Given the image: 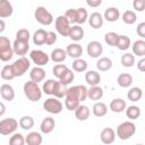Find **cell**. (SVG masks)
<instances>
[{
	"label": "cell",
	"instance_id": "obj_1",
	"mask_svg": "<svg viewBox=\"0 0 145 145\" xmlns=\"http://www.w3.org/2000/svg\"><path fill=\"white\" fill-rule=\"evenodd\" d=\"M65 16L66 18L69 20L70 24H77V25H80V24H84L87 18H88V12L85 8L80 7V8H76V9H68L66 10L65 12Z\"/></svg>",
	"mask_w": 145,
	"mask_h": 145
},
{
	"label": "cell",
	"instance_id": "obj_2",
	"mask_svg": "<svg viewBox=\"0 0 145 145\" xmlns=\"http://www.w3.org/2000/svg\"><path fill=\"white\" fill-rule=\"evenodd\" d=\"M23 91L25 96L31 101V102H37L42 97V88L39 86V83H35L33 80L26 82L23 86Z\"/></svg>",
	"mask_w": 145,
	"mask_h": 145
},
{
	"label": "cell",
	"instance_id": "obj_3",
	"mask_svg": "<svg viewBox=\"0 0 145 145\" xmlns=\"http://www.w3.org/2000/svg\"><path fill=\"white\" fill-rule=\"evenodd\" d=\"M136 133V125L133 121H123L121 122L116 130V136L121 140H127L133 137Z\"/></svg>",
	"mask_w": 145,
	"mask_h": 145
},
{
	"label": "cell",
	"instance_id": "obj_4",
	"mask_svg": "<svg viewBox=\"0 0 145 145\" xmlns=\"http://www.w3.org/2000/svg\"><path fill=\"white\" fill-rule=\"evenodd\" d=\"M65 97H69L79 102H83L87 99V88L84 85H75L67 88Z\"/></svg>",
	"mask_w": 145,
	"mask_h": 145
},
{
	"label": "cell",
	"instance_id": "obj_5",
	"mask_svg": "<svg viewBox=\"0 0 145 145\" xmlns=\"http://www.w3.org/2000/svg\"><path fill=\"white\" fill-rule=\"evenodd\" d=\"M34 18L35 20L44 26H49L53 23V16L52 14L43 6H39L36 7L35 11H34Z\"/></svg>",
	"mask_w": 145,
	"mask_h": 145
},
{
	"label": "cell",
	"instance_id": "obj_6",
	"mask_svg": "<svg viewBox=\"0 0 145 145\" xmlns=\"http://www.w3.org/2000/svg\"><path fill=\"white\" fill-rule=\"evenodd\" d=\"M14 54L15 53L10 40L6 36H0V60L7 62L12 58Z\"/></svg>",
	"mask_w": 145,
	"mask_h": 145
},
{
	"label": "cell",
	"instance_id": "obj_7",
	"mask_svg": "<svg viewBox=\"0 0 145 145\" xmlns=\"http://www.w3.org/2000/svg\"><path fill=\"white\" fill-rule=\"evenodd\" d=\"M29 67H31V61L25 56L18 58L14 63H11V68H12V71H14L15 77L23 76L29 69Z\"/></svg>",
	"mask_w": 145,
	"mask_h": 145
},
{
	"label": "cell",
	"instance_id": "obj_8",
	"mask_svg": "<svg viewBox=\"0 0 145 145\" xmlns=\"http://www.w3.org/2000/svg\"><path fill=\"white\" fill-rule=\"evenodd\" d=\"M18 128V121L15 118H6L0 120V134L8 136L14 134Z\"/></svg>",
	"mask_w": 145,
	"mask_h": 145
},
{
	"label": "cell",
	"instance_id": "obj_9",
	"mask_svg": "<svg viewBox=\"0 0 145 145\" xmlns=\"http://www.w3.org/2000/svg\"><path fill=\"white\" fill-rule=\"evenodd\" d=\"M43 109L52 114H58L62 111L63 105L57 97H49L43 102Z\"/></svg>",
	"mask_w": 145,
	"mask_h": 145
},
{
	"label": "cell",
	"instance_id": "obj_10",
	"mask_svg": "<svg viewBox=\"0 0 145 145\" xmlns=\"http://www.w3.org/2000/svg\"><path fill=\"white\" fill-rule=\"evenodd\" d=\"M54 26H56V31L61 36H68V33H69V29H70V23L66 18L65 15H60L56 18Z\"/></svg>",
	"mask_w": 145,
	"mask_h": 145
},
{
	"label": "cell",
	"instance_id": "obj_11",
	"mask_svg": "<svg viewBox=\"0 0 145 145\" xmlns=\"http://www.w3.org/2000/svg\"><path fill=\"white\" fill-rule=\"evenodd\" d=\"M29 58L36 66H40V67L48 65V62L50 60L49 54L42 50H32L29 52Z\"/></svg>",
	"mask_w": 145,
	"mask_h": 145
},
{
	"label": "cell",
	"instance_id": "obj_12",
	"mask_svg": "<svg viewBox=\"0 0 145 145\" xmlns=\"http://www.w3.org/2000/svg\"><path fill=\"white\" fill-rule=\"evenodd\" d=\"M86 51L91 58H100V56L103 52V45L99 41H91L87 44Z\"/></svg>",
	"mask_w": 145,
	"mask_h": 145
},
{
	"label": "cell",
	"instance_id": "obj_13",
	"mask_svg": "<svg viewBox=\"0 0 145 145\" xmlns=\"http://www.w3.org/2000/svg\"><path fill=\"white\" fill-rule=\"evenodd\" d=\"M12 50H14L15 54H18L20 57L25 56L27 53V51L29 50L28 41H22V40L15 39V41L12 43Z\"/></svg>",
	"mask_w": 145,
	"mask_h": 145
},
{
	"label": "cell",
	"instance_id": "obj_14",
	"mask_svg": "<svg viewBox=\"0 0 145 145\" xmlns=\"http://www.w3.org/2000/svg\"><path fill=\"white\" fill-rule=\"evenodd\" d=\"M116 137H117L116 131L110 127L102 129V131L100 134V138H101V142L103 144H112L116 140Z\"/></svg>",
	"mask_w": 145,
	"mask_h": 145
},
{
	"label": "cell",
	"instance_id": "obj_15",
	"mask_svg": "<svg viewBox=\"0 0 145 145\" xmlns=\"http://www.w3.org/2000/svg\"><path fill=\"white\" fill-rule=\"evenodd\" d=\"M14 14V7L9 0H0V18H9Z\"/></svg>",
	"mask_w": 145,
	"mask_h": 145
},
{
	"label": "cell",
	"instance_id": "obj_16",
	"mask_svg": "<svg viewBox=\"0 0 145 145\" xmlns=\"http://www.w3.org/2000/svg\"><path fill=\"white\" fill-rule=\"evenodd\" d=\"M87 20H88V24H89V26H91L92 28L99 29V28L102 27L104 18H103V16H102L100 12L95 11V12H92L91 16H88Z\"/></svg>",
	"mask_w": 145,
	"mask_h": 145
},
{
	"label": "cell",
	"instance_id": "obj_17",
	"mask_svg": "<svg viewBox=\"0 0 145 145\" xmlns=\"http://www.w3.org/2000/svg\"><path fill=\"white\" fill-rule=\"evenodd\" d=\"M84 34H85V32H84L83 27L80 25L76 24V25L70 26V29H69V33H68V37H70L75 42H78V41L83 40Z\"/></svg>",
	"mask_w": 145,
	"mask_h": 145
},
{
	"label": "cell",
	"instance_id": "obj_18",
	"mask_svg": "<svg viewBox=\"0 0 145 145\" xmlns=\"http://www.w3.org/2000/svg\"><path fill=\"white\" fill-rule=\"evenodd\" d=\"M0 95L3 100L8 101V102H11L14 99H15V91H14V87L9 84H2L0 86Z\"/></svg>",
	"mask_w": 145,
	"mask_h": 145
},
{
	"label": "cell",
	"instance_id": "obj_19",
	"mask_svg": "<svg viewBox=\"0 0 145 145\" xmlns=\"http://www.w3.org/2000/svg\"><path fill=\"white\" fill-rule=\"evenodd\" d=\"M29 78H31V80H33L35 83L43 82L45 78V70L40 66H35L29 71Z\"/></svg>",
	"mask_w": 145,
	"mask_h": 145
},
{
	"label": "cell",
	"instance_id": "obj_20",
	"mask_svg": "<svg viewBox=\"0 0 145 145\" xmlns=\"http://www.w3.org/2000/svg\"><path fill=\"white\" fill-rule=\"evenodd\" d=\"M54 127H56V121L52 117H46L44 118L42 121H41V125H40V130L41 133L43 134H50L54 130Z\"/></svg>",
	"mask_w": 145,
	"mask_h": 145
},
{
	"label": "cell",
	"instance_id": "obj_21",
	"mask_svg": "<svg viewBox=\"0 0 145 145\" xmlns=\"http://www.w3.org/2000/svg\"><path fill=\"white\" fill-rule=\"evenodd\" d=\"M66 52H67V56H69L70 58L77 59V58H80L82 57V54H83V48L78 43H71V44H69L66 48Z\"/></svg>",
	"mask_w": 145,
	"mask_h": 145
},
{
	"label": "cell",
	"instance_id": "obj_22",
	"mask_svg": "<svg viewBox=\"0 0 145 145\" xmlns=\"http://www.w3.org/2000/svg\"><path fill=\"white\" fill-rule=\"evenodd\" d=\"M92 112L95 117L97 118H102L108 112V106L104 102H101V101H95V103L93 104L92 106Z\"/></svg>",
	"mask_w": 145,
	"mask_h": 145
},
{
	"label": "cell",
	"instance_id": "obj_23",
	"mask_svg": "<svg viewBox=\"0 0 145 145\" xmlns=\"http://www.w3.org/2000/svg\"><path fill=\"white\" fill-rule=\"evenodd\" d=\"M120 17V11L118 8L116 7H110V8H106L104 14H103V18L110 23H114L119 19Z\"/></svg>",
	"mask_w": 145,
	"mask_h": 145
},
{
	"label": "cell",
	"instance_id": "obj_24",
	"mask_svg": "<svg viewBox=\"0 0 145 145\" xmlns=\"http://www.w3.org/2000/svg\"><path fill=\"white\" fill-rule=\"evenodd\" d=\"M50 59L53 61V62H57V63H60V62H63L67 58V52L66 50L61 49V48H56L54 50L51 51V54L49 56Z\"/></svg>",
	"mask_w": 145,
	"mask_h": 145
},
{
	"label": "cell",
	"instance_id": "obj_25",
	"mask_svg": "<svg viewBox=\"0 0 145 145\" xmlns=\"http://www.w3.org/2000/svg\"><path fill=\"white\" fill-rule=\"evenodd\" d=\"M103 88L100 87L99 85L91 86L89 89H87V97L91 99L92 101H100L103 97Z\"/></svg>",
	"mask_w": 145,
	"mask_h": 145
},
{
	"label": "cell",
	"instance_id": "obj_26",
	"mask_svg": "<svg viewBox=\"0 0 145 145\" xmlns=\"http://www.w3.org/2000/svg\"><path fill=\"white\" fill-rule=\"evenodd\" d=\"M89 114H91V111H89L88 106L87 105H84V104H79L76 108V110H75V117L79 121L87 120L89 118Z\"/></svg>",
	"mask_w": 145,
	"mask_h": 145
},
{
	"label": "cell",
	"instance_id": "obj_27",
	"mask_svg": "<svg viewBox=\"0 0 145 145\" xmlns=\"http://www.w3.org/2000/svg\"><path fill=\"white\" fill-rule=\"evenodd\" d=\"M130 46L134 56L136 54V57H140V58L145 56V41L143 39L135 41Z\"/></svg>",
	"mask_w": 145,
	"mask_h": 145
},
{
	"label": "cell",
	"instance_id": "obj_28",
	"mask_svg": "<svg viewBox=\"0 0 145 145\" xmlns=\"http://www.w3.org/2000/svg\"><path fill=\"white\" fill-rule=\"evenodd\" d=\"M127 104H126V101L123 99H113L111 102H110V110L112 112H116V113H120L122 111H125Z\"/></svg>",
	"mask_w": 145,
	"mask_h": 145
},
{
	"label": "cell",
	"instance_id": "obj_29",
	"mask_svg": "<svg viewBox=\"0 0 145 145\" xmlns=\"http://www.w3.org/2000/svg\"><path fill=\"white\" fill-rule=\"evenodd\" d=\"M43 142V137L37 131H31L25 137V143L27 145H41Z\"/></svg>",
	"mask_w": 145,
	"mask_h": 145
},
{
	"label": "cell",
	"instance_id": "obj_30",
	"mask_svg": "<svg viewBox=\"0 0 145 145\" xmlns=\"http://www.w3.org/2000/svg\"><path fill=\"white\" fill-rule=\"evenodd\" d=\"M85 80L86 83L89 85V86H95V85H99L100 82H101V76L97 71L95 70H88L86 74H85Z\"/></svg>",
	"mask_w": 145,
	"mask_h": 145
},
{
	"label": "cell",
	"instance_id": "obj_31",
	"mask_svg": "<svg viewBox=\"0 0 145 145\" xmlns=\"http://www.w3.org/2000/svg\"><path fill=\"white\" fill-rule=\"evenodd\" d=\"M117 83H118V85L120 87L127 88V87L131 86V84H133V76L130 74H128V72H122V74H120L118 76Z\"/></svg>",
	"mask_w": 145,
	"mask_h": 145
},
{
	"label": "cell",
	"instance_id": "obj_32",
	"mask_svg": "<svg viewBox=\"0 0 145 145\" xmlns=\"http://www.w3.org/2000/svg\"><path fill=\"white\" fill-rule=\"evenodd\" d=\"M130 45H131V41L127 35H118V40H117L116 46L119 50H121V51L128 50L130 48Z\"/></svg>",
	"mask_w": 145,
	"mask_h": 145
},
{
	"label": "cell",
	"instance_id": "obj_33",
	"mask_svg": "<svg viewBox=\"0 0 145 145\" xmlns=\"http://www.w3.org/2000/svg\"><path fill=\"white\" fill-rule=\"evenodd\" d=\"M96 68L100 71H108L112 68V60L108 57H102L96 62Z\"/></svg>",
	"mask_w": 145,
	"mask_h": 145
},
{
	"label": "cell",
	"instance_id": "obj_34",
	"mask_svg": "<svg viewBox=\"0 0 145 145\" xmlns=\"http://www.w3.org/2000/svg\"><path fill=\"white\" fill-rule=\"evenodd\" d=\"M45 36H46V31H44L43 28L36 29L33 34V43L36 45L45 44Z\"/></svg>",
	"mask_w": 145,
	"mask_h": 145
},
{
	"label": "cell",
	"instance_id": "obj_35",
	"mask_svg": "<svg viewBox=\"0 0 145 145\" xmlns=\"http://www.w3.org/2000/svg\"><path fill=\"white\" fill-rule=\"evenodd\" d=\"M126 116L127 118H129L130 120H136L140 117V108L137 106V105H129V106H126Z\"/></svg>",
	"mask_w": 145,
	"mask_h": 145
},
{
	"label": "cell",
	"instance_id": "obj_36",
	"mask_svg": "<svg viewBox=\"0 0 145 145\" xmlns=\"http://www.w3.org/2000/svg\"><path fill=\"white\" fill-rule=\"evenodd\" d=\"M18 126L24 129V130H31L34 127V119L31 116H23L19 121H18Z\"/></svg>",
	"mask_w": 145,
	"mask_h": 145
},
{
	"label": "cell",
	"instance_id": "obj_37",
	"mask_svg": "<svg viewBox=\"0 0 145 145\" xmlns=\"http://www.w3.org/2000/svg\"><path fill=\"white\" fill-rule=\"evenodd\" d=\"M142 96H143V91L140 87H131L127 93V97L131 102H138L142 99Z\"/></svg>",
	"mask_w": 145,
	"mask_h": 145
},
{
	"label": "cell",
	"instance_id": "obj_38",
	"mask_svg": "<svg viewBox=\"0 0 145 145\" xmlns=\"http://www.w3.org/2000/svg\"><path fill=\"white\" fill-rule=\"evenodd\" d=\"M67 88H68L67 85L63 84V83H61V82L58 79L57 83H56V86H54V91H53L54 97H57V99H62V97H65L66 92H67Z\"/></svg>",
	"mask_w": 145,
	"mask_h": 145
},
{
	"label": "cell",
	"instance_id": "obj_39",
	"mask_svg": "<svg viewBox=\"0 0 145 145\" xmlns=\"http://www.w3.org/2000/svg\"><path fill=\"white\" fill-rule=\"evenodd\" d=\"M87 62L82 58H77L72 61V70L77 72H84L87 70Z\"/></svg>",
	"mask_w": 145,
	"mask_h": 145
},
{
	"label": "cell",
	"instance_id": "obj_40",
	"mask_svg": "<svg viewBox=\"0 0 145 145\" xmlns=\"http://www.w3.org/2000/svg\"><path fill=\"white\" fill-rule=\"evenodd\" d=\"M120 63L125 67V68H130L135 65V56L133 53H123L121 56V59H120Z\"/></svg>",
	"mask_w": 145,
	"mask_h": 145
},
{
	"label": "cell",
	"instance_id": "obj_41",
	"mask_svg": "<svg viewBox=\"0 0 145 145\" xmlns=\"http://www.w3.org/2000/svg\"><path fill=\"white\" fill-rule=\"evenodd\" d=\"M122 22L127 25H133L134 23H136L137 20V16H136V12L133 11V10H126L123 14H122V17H121Z\"/></svg>",
	"mask_w": 145,
	"mask_h": 145
},
{
	"label": "cell",
	"instance_id": "obj_42",
	"mask_svg": "<svg viewBox=\"0 0 145 145\" xmlns=\"http://www.w3.org/2000/svg\"><path fill=\"white\" fill-rule=\"evenodd\" d=\"M0 76L3 80H11L15 78V75H14V71H12V68H11V65H6L2 67L1 71H0Z\"/></svg>",
	"mask_w": 145,
	"mask_h": 145
},
{
	"label": "cell",
	"instance_id": "obj_43",
	"mask_svg": "<svg viewBox=\"0 0 145 145\" xmlns=\"http://www.w3.org/2000/svg\"><path fill=\"white\" fill-rule=\"evenodd\" d=\"M57 80L54 79H48L43 83L42 85V92L48 94V95H53V91H54V86H56Z\"/></svg>",
	"mask_w": 145,
	"mask_h": 145
},
{
	"label": "cell",
	"instance_id": "obj_44",
	"mask_svg": "<svg viewBox=\"0 0 145 145\" xmlns=\"http://www.w3.org/2000/svg\"><path fill=\"white\" fill-rule=\"evenodd\" d=\"M10 145H24L25 144V137L20 133H14L12 136L9 138Z\"/></svg>",
	"mask_w": 145,
	"mask_h": 145
},
{
	"label": "cell",
	"instance_id": "obj_45",
	"mask_svg": "<svg viewBox=\"0 0 145 145\" xmlns=\"http://www.w3.org/2000/svg\"><path fill=\"white\" fill-rule=\"evenodd\" d=\"M74 79H75V72L71 70V69H67L66 71H65V74L62 75V77L59 79L61 83H63V84H66V85H69L71 82H74Z\"/></svg>",
	"mask_w": 145,
	"mask_h": 145
},
{
	"label": "cell",
	"instance_id": "obj_46",
	"mask_svg": "<svg viewBox=\"0 0 145 145\" xmlns=\"http://www.w3.org/2000/svg\"><path fill=\"white\" fill-rule=\"evenodd\" d=\"M117 40H118V34L116 32H108L104 35V41L110 46H116Z\"/></svg>",
	"mask_w": 145,
	"mask_h": 145
},
{
	"label": "cell",
	"instance_id": "obj_47",
	"mask_svg": "<svg viewBox=\"0 0 145 145\" xmlns=\"http://www.w3.org/2000/svg\"><path fill=\"white\" fill-rule=\"evenodd\" d=\"M67 69H68V67H67L66 65H63V63H58V65H56V66L53 67L52 72H53L54 77H57L58 79H60Z\"/></svg>",
	"mask_w": 145,
	"mask_h": 145
},
{
	"label": "cell",
	"instance_id": "obj_48",
	"mask_svg": "<svg viewBox=\"0 0 145 145\" xmlns=\"http://www.w3.org/2000/svg\"><path fill=\"white\" fill-rule=\"evenodd\" d=\"M31 34L27 28H20L16 32V39L17 40H22V41H29Z\"/></svg>",
	"mask_w": 145,
	"mask_h": 145
},
{
	"label": "cell",
	"instance_id": "obj_49",
	"mask_svg": "<svg viewBox=\"0 0 145 145\" xmlns=\"http://www.w3.org/2000/svg\"><path fill=\"white\" fill-rule=\"evenodd\" d=\"M79 104H80L79 101H76V100H72L69 97H66V100H65V106L68 111H75Z\"/></svg>",
	"mask_w": 145,
	"mask_h": 145
},
{
	"label": "cell",
	"instance_id": "obj_50",
	"mask_svg": "<svg viewBox=\"0 0 145 145\" xmlns=\"http://www.w3.org/2000/svg\"><path fill=\"white\" fill-rule=\"evenodd\" d=\"M57 42V33L49 31L46 32V36H45V44L46 45H52Z\"/></svg>",
	"mask_w": 145,
	"mask_h": 145
},
{
	"label": "cell",
	"instance_id": "obj_51",
	"mask_svg": "<svg viewBox=\"0 0 145 145\" xmlns=\"http://www.w3.org/2000/svg\"><path fill=\"white\" fill-rule=\"evenodd\" d=\"M133 7L138 12L144 11V9H145V0H134L133 1Z\"/></svg>",
	"mask_w": 145,
	"mask_h": 145
},
{
	"label": "cell",
	"instance_id": "obj_52",
	"mask_svg": "<svg viewBox=\"0 0 145 145\" xmlns=\"http://www.w3.org/2000/svg\"><path fill=\"white\" fill-rule=\"evenodd\" d=\"M136 33L137 35L140 37V39H144L145 37V22H142L137 25L136 27Z\"/></svg>",
	"mask_w": 145,
	"mask_h": 145
},
{
	"label": "cell",
	"instance_id": "obj_53",
	"mask_svg": "<svg viewBox=\"0 0 145 145\" xmlns=\"http://www.w3.org/2000/svg\"><path fill=\"white\" fill-rule=\"evenodd\" d=\"M86 3L92 8H97L101 6L102 0H86Z\"/></svg>",
	"mask_w": 145,
	"mask_h": 145
},
{
	"label": "cell",
	"instance_id": "obj_54",
	"mask_svg": "<svg viewBox=\"0 0 145 145\" xmlns=\"http://www.w3.org/2000/svg\"><path fill=\"white\" fill-rule=\"evenodd\" d=\"M137 65V69L139 70V71H145V58L144 57H142V59L136 63Z\"/></svg>",
	"mask_w": 145,
	"mask_h": 145
},
{
	"label": "cell",
	"instance_id": "obj_55",
	"mask_svg": "<svg viewBox=\"0 0 145 145\" xmlns=\"http://www.w3.org/2000/svg\"><path fill=\"white\" fill-rule=\"evenodd\" d=\"M5 29H6V22L2 18H0V34L3 33Z\"/></svg>",
	"mask_w": 145,
	"mask_h": 145
},
{
	"label": "cell",
	"instance_id": "obj_56",
	"mask_svg": "<svg viewBox=\"0 0 145 145\" xmlns=\"http://www.w3.org/2000/svg\"><path fill=\"white\" fill-rule=\"evenodd\" d=\"M6 113V105H5V103L3 102H1L0 101V117L1 116H3Z\"/></svg>",
	"mask_w": 145,
	"mask_h": 145
}]
</instances>
